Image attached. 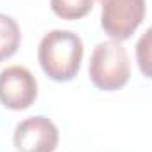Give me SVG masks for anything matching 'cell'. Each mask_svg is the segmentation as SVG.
Returning a JSON list of instances; mask_svg holds the SVG:
<instances>
[{
  "label": "cell",
  "mask_w": 152,
  "mask_h": 152,
  "mask_svg": "<svg viewBox=\"0 0 152 152\" xmlns=\"http://www.w3.org/2000/svg\"><path fill=\"white\" fill-rule=\"evenodd\" d=\"M37 60L42 73L53 81H71L81 67L83 41L71 30H51L41 39Z\"/></svg>",
  "instance_id": "6da1fadb"
},
{
  "label": "cell",
  "mask_w": 152,
  "mask_h": 152,
  "mask_svg": "<svg viewBox=\"0 0 152 152\" xmlns=\"http://www.w3.org/2000/svg\"><path fill=\"white\" fill-rule=\"evenodd\" d=\"M131 76V64L127 50L120 41L99 42L88 62V78L92 85L104 92L120 90Z\"/></svg>",
  "instance_id": "7a4b0ae2"
},
{
  "label": "cell",
  "mask_w": 152,
  "mask_h": 152,
  "mask_svg": "<svg viewBox=\"0 0 152 152\" xmlns=\"http://www.w3.org/2000/svg\"><path fill=\"white\" fill-rule=\"evenodd\" d=\"M101 27L113 41L129 39L145 18V0H99Z\"/></svg>",
  "instance_id": "3957f363"
},
{
  "label": "cell",
  "mask_w": 152,
  "mask_h": 152,
  "mask_svg": "<svg viewBox=\"0 0 152 152\" xmlns=\"http://www.w3.org/2000/svg\"><path fill=\"white\" fill-rule=\"evenodd\" d=\"M37 99V81L23 66H9L0 71V103L4 108L21 112Z\"/></svg>",
  "instance_id": "277c9868"
},
{
  "label": "cell",
  "mask_w": 152,
  "mask_h": 152,
  "mask_svg": "<svg viewBox=\"0 0 152 152\" xmlns=\"http://www.w3.org/2000/svg\"><path fill=\"white\" fill-rule=\"evenodd\" d=\"M58 127L48 117L36 115L21 120L14 129V147L18 152H55L58 147Z\"/></svg>",
  "instance_id": "5b68a950"
},
{
  "label": "cell",
  "mask_w": 152,
  "mask_h": 152,
  "mask_svg": "<svg viewBox=\"0 0 152 152\" xmlns=\"http://www.w3.org/2000/svg\"><path fill=\"white\" fill-rule=\"evenodd\" d=\"M21 44V30L14 18L0 12V62L11 58Z\"/></svg>",
  "instance_id": "8992f818"
},
{
  "label": "cell",
  "mask_w": 152,
  "mask_h": 152,
  "mask_svg": "<svg viewBox=\"0 0 152 152\" xmlns=\"http://www.w3.org/2000/svg\"><path fill=\"white\" fill-rule=\"evenodd\" d=\"M50 7L55 16L73 21L87 16L92 11L94 0H50Z\"/></svg>",
  "instance_id": "52a82bcc"
},
{
  "label": "cell",
  "mask_w": 152,
  "mask_h": 152,
  "mask_svg": "<svg viewBox=\"0 0 152 152\" xmlns=\"http://www.w3.org/2000/svg\"><path fill=\"white\" fill-rule=\"evenodd\" d=\"M136 62L142 75L152 80V27L136 42Z\"/></svg>",
  "instance_id": "ba28073f"
}]
</instances>
